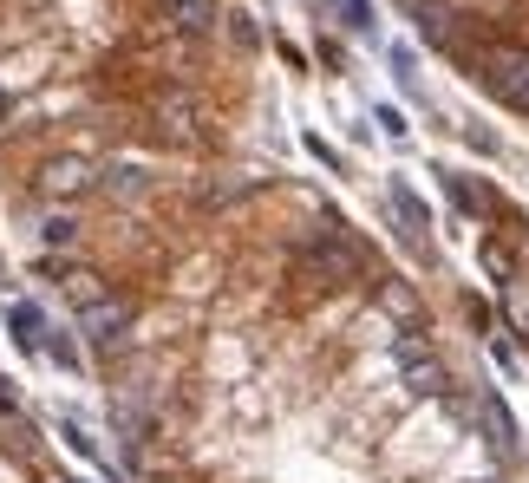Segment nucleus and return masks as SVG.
Wrapping results in <instances>:
<instances>
[{
    "instance_id": "obj_5",
    "label": "nucleus",
    "mask_w": 529,
    "mask_h": 483,
    "mask_svg": "<svg viewBox=\"0 0 529 483\" xmlns=\"http://www.w3.org/2000/svg\"><path fill=\"white\" fill-rule=\"evenodd\" d=\"M40 190H46V196H79V190H92V164H79V157H59V164L40 170Z\"/></svg>"
},
{
    "instance_id": "obj_14",
    "label": "nucleus",
    "mask_w": 529,
    "mask_h": 483,
    "mask_svg": "<svg viewBox=\"0 0 529 483\" xmlns=\"http://www.w3.org/2000/svg\"><path fill=\"white\" fill-rule=\"evenodd\" d=\"M445 196H451V203H458V209H477V196H471V183H458V177H445Z\"/></svg>"
},
{
    "instance_id": "obj_13",
    "label": "nucleus",
    "mask_w": 529,
    "mask_h": 483,
    "mask_svg": "<svg viewBox=\"0 0 529 483\" xmlns=\"http://www.w3.org/2000/svg\"><path fill=\"white\" fill-rule=\"evenodd\" d=\"M144 183H138V170H112V196H138Z\"/></svg>"
},
{
    "instance_id": "obj_7",
    "label": "nucleus",
    "mask_w": 529,
    "mask_h": 483,
    "mask_svg": "<svg viewBox=\"0 0 529 483\" xmlns=\"http://www.w3.org/2000/svg\"><path fill=\"white\" fill-rule=\"evenodd\" d=\"M484 438L497 444V457H516V425L503 412V399H484Z\"/></svg>"
},
{
    "instance_id": "obj_3",
    "label": "nucleus",
    "mask_w": 529,
    "mask_h": 483,
    "mask_svg": "<svg viewBox=\"0 0 529 483\" xmlns=\"http://www.w3.org/2000/svg\"><path fill=\"white\" fill-rule=\"evenodd\" d=\"M301 275H314V281H353V275H360V249L334 229V235H321V242L301 255Z\"/></svg>"
},
{
    "instance_id": "obj_2",
    "label": "nucleus",
    "mask_w": 529,
    "mask_h": 483,
    "mask_svg": "<svg viewBox=\"0 0 529 483\" xmlns=\"http://www.w3.org/2000/svg\"><path fill=\"white\" fill-rule=\"evenodd\" d=\"M392 366H399V379H405V392H412V399L445 392V359L418 340V333H399V340H392Z\"/></svg>"
},
{
    "instance_id": "obj_1",
    "label": "nucleus",
    "mask_w": 529,
    "mask_h": 483,
    "mask_svg": "<svg viewBox=\"0 0 529 483\" xmlns=\"http://www.w3.org/2000/svg\"><path fill=\"white\" fill-rule=\"evenodd\" d=\"M484 92L497 98V105L523 111L529 118V46H497V53H484Z\"/></svg>"
},
{
    "instance_id": "obj_8",
    "label": "nucleus",
    "mask_w": 529,
    "mask_h": 483,
    "mask_svg": "<svg viewBox=\"0 0 529 483\" xmlns=\"http://www.w3.org/2000/svg\"><path fill=\"white\" fill-rule=\"evenodd\" d=\"M170 20L183 33H209L216 27V0H170Z\"/></svg>"
},
{
    "instance_id": "obj_11",
    "label": "nucleus",
    "mask_w": 529,
    "mask_h": 483,
    "mask_svg": "<svg viewBox=\"0 0 529 483\" xmlns=\"http://www.w3.org/2000/svg\"><path fill=\"white\" fill-rule=\"evenodd\" d=\"M392 72H399V85H405V92L418 85V59H412V46H392Z\"/></svg>"
},
{
    "instance_id": "obj_15",
    "label": "nucleus",
    "mask_w": 529,
    "mask_h": 483,
    "mask_svg": "<svg viewBox=\"0 0 529 483\" xmlns=\"http://www.w3.org/2000/svg\"><path fill=\"white\" fill-rule=\"evenodd\" d=\"M46 353H53L59 366H79V346H66V340H46Z\"/></svg>"
},
{
    "instance_id": "obj_9",
    "label": "nucleus",
    "mask_w": 529,
    "mask_h": 483,
    "mask_svg": "<svg viewBox=\"0 0 529 483\" xmlns=\"http://www.w3.org/2000/svg\"><path fill=\"white\" fill-rule=\"evenodd\" d=\"M392 209H399V222H405V235H412V242H418V235H425V222H432V216H425V203H418V196L412 190H405V183H392Z\"/></svg>"
},
{
    "instance_id": "obj_12",
    "label": "nucleus",
    "mask_w": 529,
    "mask_h": 483,
    "mask_svg": "<svg viewBox=\"0 0 529 483\" xmlns=\"http://www.w3.org/2000/svg\"><path fill=\"white\" fill-rule=\"evenodd\" d=\"M72 235H79V222H72V216H46V242H53V249H66Z\"/></svg>"
},
{
    "instance_id": "obj_10",
    "label": "nucleus",
    "mask_w": 529,
    "mask_h": 483,
    "mask_svg": "<svg viewBox=\"0 0 529 483\" xmlns=\"http://www.w3.org/2000/svg\"><path fill=\"white\" fill-rule=\"evenodd\" d=\"M340 7V20H347L353 33H373V0H334Z\"/></svg>"
},
{
    "instance_id": "obj_6",
    "label": "nucleus",
    "mask_w": 529,
    "mask_h": 483,
    "mask_svg": "<svg viewBox=\"0 0 529 483\" xmlns=\"http://www.w3.org/2000/svg\"><path fill=\"white\" fill-rule=\"evenodd\" d=\"M7 333H14L20 346H46V314L33 301H14L7 307Z\"/></svg>"
},
{
    "instance_id": "obj_4",
    "label": "nucleus",
    "mask_w": 529,
    "mask_h": 483,
    "mask_svg": "<svg viewBox=\"0 0 529 483\" xmlns=\"http://www.w3.org/2000/svg\"><path fill=\"white\" fill-rule=\"evenodd\" d=\"M125 320H131L125 301H105V294L79 307V333H85L92 346H118V340H125Z\"/></svg>"
}]
</instances>
